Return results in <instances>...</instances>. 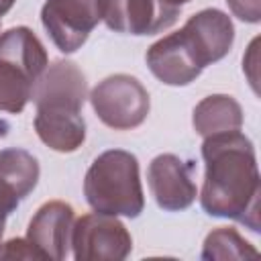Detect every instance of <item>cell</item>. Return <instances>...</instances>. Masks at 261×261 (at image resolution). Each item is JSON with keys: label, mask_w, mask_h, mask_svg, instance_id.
Here are the masks:
<instances>
[{"label": "cell", "mask_w": 261, "mask_h": 261, "mask_svg": "<svg viewBox=\"0 0 261 261\" xmlns=\"http://www.w3.org/2000/svg\"><path fill=\"white\" fill-rule=\"evenodd\" d=\"M145 61L151 73L167 86H188L204 71L198 53L181 29L155 41L147 49Z\"/></svg>", "instance_id": "11"}, {"label": "cell", "mask_w": 261, "mask_h": 261, "mask_svg": "<svg viewBox=\"0 0 261 261\" xmlns=\"http://www.w3.org/2000/svg\"><path fill=\"white\" fill-rule=\"evenodd\" d=\"M202 210L214 218H230L249 230H261V177L255 147L241 130L204 137Z\"/></svg>", "instance_id": "1"}, {"label": "cell", "mask_w": 261, "mask_h": 261, "mask_svg": "<svg viewBox=\"0 0 261 261\" xmlns=\"http://www.w3.org/2000/svg\"><path fill=\"white\" fill-rule=\"evenodd\" d=\"M39 161L24 149L8 147L0 151V175L16 190L20 200H24L39 181Z\"/></svg>", "instance_id": "15"}, {"label": "cell", "mask_w": 261, "mask_h": 261, "mask_svg": "<svg viewBox=\"0 0 261 261\" xmlns=\"http://www.w3.org/2000/svg\"><path fill=\"white\" fill-rule=\"evenodd\" d=\"M165 4H171V6H177V8H181V4H188V2H192V0H163Z\"/></svg>", "instance_id": "21"}, {"label": "cell", "mask_w": 261, "mask_h": 261, "mask_svg": "<svg viewBox=\"0 0 261 261\" xmlns=\"http://www.w3.org/2000/svg\"><path fill=\"white\" fill-rule=\"evenodd\" d=\"M75 212L71 204L61 200L45 202L31 218L27 241L35 247L43 261H61L71 247Z\"/></svg>", "instance_id": "10"}, {"label": "cell", "mask_w": 261, "mask_h": 261, "mask_svg": "<svg viewBox=\"0 0 261 261\" xmlns=\"http://www.w3.org/2000/svg\"><path fill=\"white\" fill-rule=\"evenodd\" d=\"M192 173L194 163L184 161L173 153H161L151 159L147 169V181L161 210L179 212L194 204L198 188Z\"/></svg>", "instance_id": "9"}, {"label": "cell", "mask_w": 261, "mask_h": 261, "mask_svg": "<svg viewBox=\"0 0 261 261\" xmlns=\"http://www.w3.org/2000/svg\"><path fill=\"white\" fill-rule=\"evenodd\" d=\"M226 4L230 12L243 22L257 24L261 20V0H226Z\"/></svg>", "instance_id": "19"}, {"label": "cell", "mask_w": 261, "mask_h": 261, "mask_svg": "<svg viewBox=\"0 0 261 261\" xmlns=\"http://www.w3.org/2000/svg\"><path fill=\"white\" fill-rule=\"evenodd\" d=\"M198 53L202 65H210L228 55L234 43V27L226 12L218 8H204L188 18L181 27Z\"/></svg>", "instance_id": "12"}, {"label": "cell", "mask_w": 261, "mask_h": 261, "mask_svg": "<svg viewBox=\"0 0 261 261\" xmlns=\"http://www.w3.org/2000/svg\"><path fill=\"white\" fill-rule=\"evenodd\" d=\"M84 196L94 212L137 218L145 208L137 157L122 149L100 153L86 171Z\"/></svg>", "instance_id": "2"}, {"label": "cell", "mask_w": 261, "mask_h": 261, "mask_svg": "<svg viewBox=\"0 0 261 261\" xmlns=\"http://www.w3.org/2000/svg\"><path fill=\"white\" fill-rule=\"evenodd\" d=\"M20 204V196L16 194V190L0 175V243H2V234H4V224L10 212H14Z\"/></svg>", "instance_id": "17"}, {"label": "cell", "mask_w": 261, "mask_h": 261, "mask_svg": "<svg viewBox=\"0 0 261 261\" xmlns=\"http://www.w3.org/2000/svg\"><path fill=\"white\" fill-rule=\"evenodd\" d=\"M71 251L75 261H122L133 251V239L116 216L92 212L73 222Z\"/></svg>", "instance_id": "5"}, {"label": "cell", "mask_w": 261, "mask_h": 261, "mask_svg": "<svg viewBox=\"0 0 261 261\" xmlns=\"http://www.w3.org/2000/svg\"><path fill=\"white\" fill-rule=\"evenodd\" d=\"M47 65V51L29 27L4 31L0 35V110L22 112Z\"/></svg>", "instance_id": "3"}, {"label": "cell", "mask_w": 261, "mask_h": 261, "mask_svg": "<svg viewBox=\"0 0 261 261\" xmlns=\"http://www.w3.org/2000/svg\"><path fill=\"white\" fill-rule=\"evenodd\" d=\"M96 116L114 130H130L145 122L151 100L147 88L128 73H114L90 92Z\"/></svg>", "instance_id": "4"}, {"label": "cell", "mask_w": 261, "mask_h": 261, "mask_svg": "<svg viewBox=\"0 0 261 261\" xmlns=\"http://www.w3.org/2000/svg\"><path fill=\"white\" fill-rule=\"evenodd\" d=\"M35 130L39 139L57 153H73L86 141V120L82 114L37 110Z\"/></svg>", "instance_id": "13"}, {"label": "cell", "mask_w": 261, "mask_h": 261, "mask_svg": "<svg viewBox=\"0 0 261 261\" xmlns=\"http://www.w3.org/2000/svg\"><path fill=\"white\" fill-rule=\"evenodd\" d=\"M100 20V0H45L41 8V22L61 53H75Z\"/></svg>", "instance_id": "6"}, {"label": "cell", "mask_w": 261, "mask_h": 261, "mask_svg": "<svg viewBox=\"0 0 261 261\" xmlns=\"http://www.w3.org/2000/svg\"><path fill=\"white\" fill-rule=\"evenodd\" d=\"M16 0H0V16H4L12 6H14Z\"/></svg>", "instance_id": "20"}, {"label": "cell", "mask_w": 261, "mask_h": 261, "mask_svg": "<svg viewBox=\"0 0 261 261\" xmlns=\"http://www.w3.org/2000/svg\"><path fill=\"white\" fill-rule=\"evenodd\" d=\"M192 124L200 137L241 130L243 108L232 96L212 94L196 104L194 114H192Z\"/></svg>", "instance_id": "14"}, {"label": "cell", "mask_w": 261, "mask_h": 261, "mask_svg": "<svg viewBox=\"0 0 261 261\" xmlns=\"http://www.w3.org/2000/svg\"><path fill=\"white\" fill-rule=\"evenodd\" d=\"M0 259H41L27 239H10L0 243Z\"/></svg>", "instance_id": "18"}, {"label": "cell", "mask_w": 261, "mask_h": 261, "mask_svg": "<svg viewBox=\"0 0 261 261\" xmlns=\"http://www.w3.org/2000/svg\"><path fill=\"white\" fill-rule=\"evenodd\" d=\"M86 98L88 82L84 71L69 59H57L37 80L31 100L39 110L82 114Z\"/></svg>", "instance_id": "7"}, {"label": "cell", "mask_w": 261, "mask_h": 261, "mask_svg": "<svg viewBox=\"0 0 261 261\" xmlns=\"http://www.w3.org/2000/svg\"><path fill=\"white\" fill-rule=\"evenodd\" d=\"M257 257V249L245 241L237 228L220 226L206 234L204 247H202V259L214 261V259H247Z\"/></svg>", "instance_id": "16"}, {"label": "cell", "mask_w": 261, "mask_h": 261, "mask_svg": "<svg viewBox=\"0 0 261 261\" xmlns=\"http://www.w3.org/2000/svg\"><path fill=\"white\" fill-rule=\"evenodd\" d=\"M100 16L110 31L141 37L169 29L179 8L163 0H100Z\"/></svg>", "instance_id": "8"}]
</instances>
